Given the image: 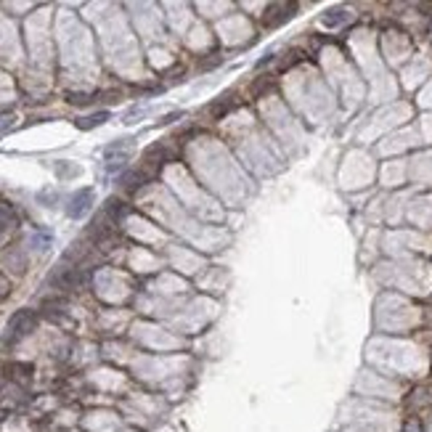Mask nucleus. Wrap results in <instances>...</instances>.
<instances>
[{"mask_svg":"<svg viewBox=\"0 0 432 432\" xmlns=\"http://www.w3.org/2000/svg\"><path fill=\"white\" fill-rule=\"evenodd\" d=\"M294 11H297L294 3H273V6H268L265 16H263V24H265V27H279V24H284L287 19H292Z\"/></svg>","mask_w":432,"mask_h":432,"instance_id":"f03ea898","label":"nucleus"},{"mask_svg":"<svg viewBox=\"0 0 432 432\" xmlns=\"http://www.w3.org/2000/svg\"><path fill=\"white\" fill-rule=\"evenodd\" d=\"M234 101H236V96H234V93H228V96H220V98H217L215 104L210 107V112H212V117H223V114H228L231 109L236 107Z\"/></svg>","mask_w":432,"mask_h":432,"instance_id":"6e6552de","label":"nucleus"},{"mask_svg":"<svg viewBox=\"0 0 432 432\" xmlns=\"http://www.w3.org/2000/svg\"><path fill=\"white\" fill-rule=\"evenodd\" d=\"M149 181V175L143 173V170H130V173H125L122 178H119V186H125V188H138V186H143Z\"/></svg>","mask_w":432,"mask_h":432,"instance_id":"0eeeda50","label":"nucleus"},{"mask_svg":"<svg viewBox=\"0 0 432 432\" xmlns=\"http://www.w3.org/2000/svg\"><path fill=\"white\" fill-rule=\"evenodd\" d=\"M6 374H8L13 382L27 385V382H30V377H32V366H30V364H11V366L6 368Z\"/></svg>","mask_w":432,"mask_h":432,"instance_id":"423d86ee","label":"nucleus"},{"mask_svg":"<svg viewBox=\"0 0 432 432\" xmlns=\"http://www.w3.org/2000/svg\"><path fill=\"white\" fill-rule=\"evenodd\" d=\"M400 432H424V424H421V419L416 416V414H411L409 419L403 421V427H400Z\"/></svg>","mask_w":432,"mask_h":432,"instance_id":"ddd939ff","label":"nucleus"},{"mask_svg":"<svg viewBox=\"0 0 432 432\" xmlns=\"http://www.w3.org/2000/svg\"><path fill=\"white\" fill-rule=\"evenodd\" d=\"M93 205V188H80L77 194L69 196L66 205V215L69 217H83L88 212V207Z\"/></svg>","mask_w":432,"mask_h":432,"instance_id":"7ed1b4c3","label":"nucleus"},{"mask_svg":"<svg viewBox=\"0 0 432 432\" xmlns=\"http://www.w3.org/2000/svg\"><path fill=\"white\" fill-rule=\"evenodd\" d=\"M11 228H16V212L11 205L0 202V231H11Z\"/></svg>","mask_w":432,"mask_h":432,"instance_id":"9d476101","label":"nucleus"},{"mask_svg":"<svg viewBox=\"0 0 432 432\" xmlns=\"http://www.w3.org/2000/svg\"><path fill=\"white\" fill-rule=\"evenodd\" d=\"M427 398H430V392L419 388V390H414V392L409 395L406 406H409V409H419V406H424V403H427Z\"/></svg>","mask_w":432,"mask_h":432,"instance_id":"f8f14e48","label":"nucleus"},{"mask_svg":"<svg viewBox=\"0 0 432 432\" xmlns=\"http://www.w3.org/2000/svg\"><path fill=\"white\" fill-rule=\"evenodd\" d=\"M6 268L13 270V273H24L27 270V258L19 247H11L6 252Z\"/></svg>","mask_w":432,"mask_h":432,"instance_id":"39448f33","label":"nucleus"},{"mask_svg":"<svg viewBox=\"0 0 432 432\" xmlns=\"http://www.w3.org/2000/svg\"><path fill=\"white\" fill-rule=\"evenodd\" d=\"M353 19V13L345 11V8H335V11L324 13V24L326 27H340V24H347Z\"/></svg>","mask_w":432,"mask_h":432,"instance_id":"1a4fd4ad","label":"nucleus"},{"mask_svg":"<svg viewBox=\"0 0 432 432\" xmlns=\"http://www.w3.org/2000/svg\"><path fill=\"white\" fill-rule=\"evenodd\" d=\"M130 152H133V140H117V143H112L107 149V162H109V170H114V167H119L122 162H128L130 160Z\"/></svg>","mask_w":432,"mask_h":432,"instance_id":"20e7f679","label":"nucleus"},{"mask_svg":"<svg viewBox=\"0 0 432 432\" xmlns=\"http://www.w3.org/2000/svg\"><path fill=\"white\" fill-rule=\"evenodd\" d=\"M32 329H35V313L19 311V313H13V318L8 321V326H6V342H19V340H24Z\"/></svg>","mask_w":432,"mask_h":432,"instance_id":"f257e3e1","label":"nucleus"},{"mask_svg":"<svg viewBox=\"0 0 432 432\" xmlns=\"http://www.w3.org/2000/svg\"><path fill=\"white\" fill-rule=\"evenodd\" d=\"M8 128H11V117H0V133Z\"/></svg>","mask_w":432,"mask_h":432,"instance_id":"dca6fc26","label":"nucleus"},{"mask_svg":"<svg viewBox=\"0 0 432 432\" xmlns=\"http://www.w3.org/2000/svg\"><path fill=\"white\" fill-rule=\"evenodd\" d=\"M8 292H11V284H8V279H3V276H0V303L8 297Z\"/></svg>","mask_w":432,"mask_h":432,"instance_id":"2eb2a0df","label":"nucleus"},{"mask_svg":"<svg viewBox=\"0 0 432 432\" xmlns=\"http://www.w3.org/2000/svg\"><path fill=\"white\" fill-rule=\"evenodd\" d=\"M107 119H109V112H96V114H90V117H80V119H77V128H80V130L98 128V125H104Z\"/></svg>","mask_w":432,"mask_h":432,"instance_id":"9b49d317","label":"nucleus"},{"mask_svg":"<svg viewBox=\"0 0 432 432\" xmlns=\"http://www.w3.org/2000/svg\"><path fill=\"white\" fill-rule=\"evenodd\" d=\"M93 98H96L93 93H66V101L75 104V107H85V104H90Z\"/></svg>","mask_w":432,"mask_h":432,"instance_id":"4468645a","label":"nucleus"}]
</instances>
